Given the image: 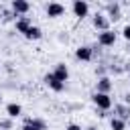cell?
Masks as SVG:
<instances>
[{
  "label": "cell",
  "mask_w": 130,
  "mask_h": 130,
  "mask_svg": "<svg viewBox=\"0 0 130 130\" xmlns=\"http://www.w3.org/2000/svg\"><path fill=\"white\" fill-rule=\"evenodd\" d=\"M108 18H110V20H118V18H120V4H118V2L108 4Z\"/></svg>",
  "instance_id": "cell-14"
},
{
  "label": "cell",
  "mask_w": 130,
  "mask_h": 130,
  "mask_svg": "<svg viewBox=\"0 0 130 130\" xmlns=\"http://www.w3.org/2000/svg\"><path fill=\"white\" fill-rule=\"evenodd\" d=\"M30 26H32V22H30L28 16H18V18H16V30H18V32L26 35V30H28Z\"/></svg>",
  "instance_id": "cell-11"
},
{
  "label": "cell",
  "mask_w": 130,
  "mask_h": 130,
  "mask_svg": "<svg viewBox=\"0 0 130 130\" xmlns=\"http://www.w3.org/2000/svg\"><path fill=\"white\" fill-rule=\"evenodd\" d=\"M116 43V32L114 30H104L98 35V45L100 47H112Z\"/></svg>",
  "instance_id": "cell-2"
},
{
  "label": "cell",
  "mask_w": 130,
  "mask_h": 130,
  "mask_svg": "<svg viewBox=\"0 0 130 130\" xmlns=\"http://www.w3.org/2000/svg\"><path fill=\"white\" fill-rule=\"evenodd\" d=\"M93 104L102 110V112H108L110 108H112V98H110V93H93Z\"/></svg>",
  "instance_id": "cell-1"
},
{
  "label": "cell",
  "mask_w": 130,
  "mask_h": 130,
  "mask_svg": "<svg viewBox=\"0 0 130 130\" xmlns=\"http://www.w3.org/2000/svg\"><path fill=\"white\" fill-rule=\"evenodd\" d=\"M28 10H30V4H28V2H24V0H14V2H12V12H14L16 18H18V16H24Z\"/></svg>",
  "instance_id": "cell-5"
},
{
  "label": "cell",
  "mask_w": 130,
  "mask_h": 130,
  "mask_svg": "<svg viewBox=\"0 0 130 130\" xmlns=\"http://www.w3.org/2000/svg\"><path fill=\"white\" fill-rule=\"evenodd\" d=\"M24 37H26L28 41H39V39L43 37V30H41L39 26H35V24H32V26L26 30V35H24Z\"/></svg>",
  "instance_id": "cell-15"
},
{
  "label": "cell",
  "mask_w": 130,
  "mask_h": 130,
  "mask_svg": "<svg viewBox=\"0 0 130 130\" xmlns=\"http://www.w3.org/2000/svg\"><path fill=\"white\" fill-rule=\"evenodd\" d=\"M122 35H124V39H126V41H130V24H126V26H124Z\"/></svg>",
  "instance_id": "cell-19"
},
{
  "label": "cell",
  "mask_w": 130,
  "mask_h": 130,
  "mask_svg": "<svg viewBox=\"0 0 130 130\" xmlns=\"http://www.w3.org/2000/svg\"><path fill=\"white\" fill-rule=\"evenodd\" d=\"M116 110H118V114H120L118 118H122V120H126V118H128V114H130V108H128V106H118Z\"/></svg>",
  "instance_id": "cell-17"
},
{
  "label": "cell",
  "mask_w": 130,
  "mask_h": 130,
  "mask_svg": "<svg viewBox=\"0 0 130 130\" xmlns=\"http://www.w3.org/2000/svg\"><path fill=\"white\" fill-rule=\"evenodd\" d=\"M45 83H47V85H49L53 91H57V93L65 89V83H61V81H59V79H57L53 73H47V75H45Z\"/></svg>",
  "instance_id": "cell-8"
},
{
  "label": "cell",
  "mask_w": 130,
  "mask_h": 130,
  "mask_svg": "<svg viewBox=\"0 0 130 130\" xmlns=\"http://www.w3.org/2000/svg\"><path fill=\"white\" fill-rule=\"evenodd\" d=\"M110 128H112V130H126V120L114 116V118L110 120Z\"/></svg>",
  "instance_id": "cell-16"
},
{
  "label": "cell",
  "mask_w": 130,
  "mask_h": 130,
  "mask_svg": "<svg viewBox=\"0 0 130 130\" xmlns=\"http://www.w3.org/2000/svg\"><path fill=\"white\" fill-rule=\"evenodd\" d=\"M0 102H2V93H0Z\"/></svg>",
  "instance_id": "cell-23"
},
{
  "label": "cell",
  "mask_w": 130,
  "mask_h": 130,
  "mask_svg": "<svg viewBox=\"0 0 130 130\" xmlns=\"http://www.w3.org/2000/svg\"><path fill=\"white\" fill-rule=\"evenodd\" d=\"M24 124H30L35 130H47V122L41 118H24Z\"/></svg>",
  "instance_id": "cell-13"
},
{
  "label": "cell",
  "mask_w": 130,
  "mask_h": 130,
  "mask_svg": "<svg viewBox=\"0 0 130 130\" xmlns=\"http://www.w3.org/2000/svg\"><path fill=\"white\" fill-rule=\"evenodd\" d=\"M87 12H89V4H87L85 0H75V2H73V14H75L77 18H85Z\"/></svg>",
  "instance_id": "cell-3"
},
{
  "label": "cell",
  "mask_w": 130,
  "mask_h": 130,
  "mask_svg": "<svg viewBox=\"0 0 130 130\" xmlns=\"http://www.w3.org/2000/svg\"><path fill=\"white\" fill-rule=\"evenodd\" d=\"M65 12V6L63 4H59V2H49L47 4V16L49 18H57V16H61Z\"/></svg>",
  "instance_id": "cell-7"
},
{
  "label": "cell",
  "mask_w": 130,
  "mask_h": 130,
  "mask_svg": "<svg viewBox=\"0 0 130 130\" xmlns=\"http://www.w3.org/2000/svg\"><path fill=\"white\" fill-rule=\"evenodd\" d=\"M6 114H8V118H18L22 114V106L16 104V102H12V104L6 106Z\"/></svg>",
  "instance_id": "cell-12"
},
{
  "label": "cell",
  "mask_w": 130,
  "mask_h": 130,
  "mask_svg": "<svg viewBox=\"0 0 130 130\" xmlns=\"http://www.w3.org/2000/svg\"><path fill=\"white\" fill-rule=\"evenodd\" d=\"M65 130H81V126H77V124H69Z\"/></svg>",
  "instance_id": "cell-20"
},
{
  "label": "cell",
  "mask_w": 130,
  "mask_h": 130,
  "mask_svg": "<svg viewBox=\"0 0 130 130\" xmlns=\"http://www.w3.org/2000/svg\"><path fill=\"white\" fill-rule=\"evenodd\" d=\"M85 130H95V128H93V126H89V128H85Z\"/></svg>",
  "instance_id": "cell-22"
},
{
  "label": "cell",
  "mask_w": 130,
  "mask_h": 130,
  "mask_svg": "<svg viewBox=\"0 0 130 130\" xmlns=\"http://www.w3.org/2000/svg\"><path fill=\"white\" fill-rule=\"evenodd\" d=\"M0 128H6V130H8V128H12V118L2 120V122H0Z\"/></svg>",
  "instance_id": "cell-18"
},
{
  "label": "cell",
  "mask_w": 130,
  "mask_h": 130,
  "mask_svg": "<svg viewBox=\"0 0 130 130\" xmlns=\"http://www.w3.org/2000/svg\"><path fill=\"white\" fill-rule=\"evenodd\" d=\"M75 57H77L79 61H91V59H93V49L87 47V45H81V47L75 49Z\"/></svg>",
  "instance_id": "cell-6"
},
{
  "label": "cell",
  "mask_w": 130,
  "mask_h": 130,
  "mask_svg": "<svg viewBox=\"0 0 130 130\" xmlns=\"http://www.w3.org/2000/svg\"><path fill=\"white\" fill-rule=\"evenodd\" d=\"M20 130H35V128H32L30 124H22V128H20Z\"/></svg>",
  "instance_id": "cell-21"
},
{
  "label": "cell",
  "mask_w": 130,
  "mask_h": 130,
  "mask_svg": "<svg viewBox=\"0 0 130 130\" xmlns=\"http://www.w3.org/2000/svg\"><path fill=\"white\" fill-rule=\"evenodd\" d=\"M91 22H93V26H95L100 32L110 30V18H108L106 14H100V12H98V14L93 16V20H91Z\"/></svg>",
  "instance_id": "cell-4"
},
{
  "label": "cell",
  "mask_w": 130,
  "mask_h": 130,
  "mask_svg": "<svg viewBox=\"0 0 130 130\" xmlns=\"http://www.w3.org/2000/svg\"><path fill=\"white\" fill-rule=\"evenodd\" d=\"M53 75H55V77H57L61 83H65V81L69 79V69H67V65H65V63H57V65H55Z\"/></svg>",
  "instance_id": "cell-9"
},
{
  "label": "cell",
  "mask_w": 130,
  "mask_h": 130,
  "mask_svg": "<svg viewBox=\"0 0 130 130\" xmlns=\"http://www.w3.org/2000/svg\"><path fill=\"white\" fill-rule=\"evenodd\" d=\"M95 87H98V93H110L112 91V79L106 77V75H100Z\"/></svg>",
  "instance_id": "cell-10"
}]
</instances>
